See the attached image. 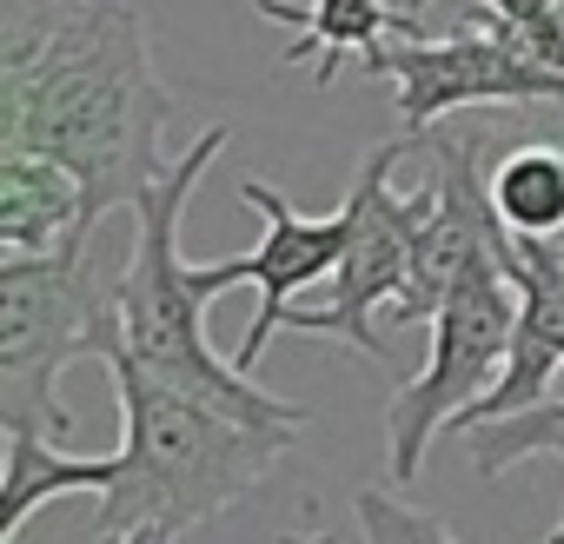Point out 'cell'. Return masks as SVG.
Here are the masks:
<instances>
[{
    "label": "cell",
    "mask_w": 564,
    "mask_h": 544,
    "mask_svg": "<svg viewBox=\"0 0 564 544\" xmlns=\"http://www.w3.org/2000/svg\"><path fill=\"white\" fill-rule=\"evenodd\" d=\"M166 120L173 94L127 0H0V146L61 160L87 226L166 179Z\"/></svg>",
    "instance_id": "6da1fadb"
},
{
    "label": "cell",
    "mask_w": 564,
    "mask_h": 544,
    "mask_svg": "<svg viewBox=\"0 0 564 544\" xmlns=\"http://www.w3.org/2000/svg\"><path fill=\"white\" fill-rule=\"evenodd\" d=\"M113 392H120L127 445H120L113 491H100L94 537H120V531L186 537L193 524L219 518L252 485H265V471L300 438V425H252L213 399H193L140 372L127 352L113 359Z\"/></svg>",
    "instance_id": "7a4b0ae2"
},
{
    "label": "cell",
    "mask_w": 564,
    "mask_h": 544,
    "mask_svg": "<svg viewBox=\"0 0 564 544\" xmlns=\"http://www.w3.org/2000/svg\"><path fill=\"white\" fill-rule=\"evenodd\" d=\"M226 140H232L226 120L206 127V133L166 166V179H153V186L127 206V213H133L127 280H120L127 359H133L140 372H153V379L193 392V399H213V405L252 418V425H300V432H306V425H313L306 405L265 392L252 372H239L232 359H219V352L206 346V326H199L206 300H199V286H193L186 252H180V219H186V199H193V186L206 179V166L226 153Z\"/></svg>",
    "instance_id": "3957f363"
},
{
    "label": "cell",
    "mask_w": 564,
    "mask_h": 544,
    "mask_svg": "<svg viewBox=\"0 0 564 544\" xmlns=\"http://www.w3.org/2000/svg\"><path fill=\"white\" fill-rule=\"evenodd\" d=\"M120 280L127 259H100V226L74 232L54 252L0 259V425L8 432H74L61 379L80 359L113 366L127 352Z\"/></svg>",
    "instance_id": "277c9868"
},
{
    "label": "cell",
    "mask_w": 564,
    "mask_h": 544,
    "mask_svg": "<svg viewBox=\"0 0 564 544\" xmlns=\"http://www.w3.org/2000/svg\"><path fill=\"white\" fill-rule=\"evenodd\" d=\"M419 140L399 133L392 146L366 153L359 173H352V193H346V259L333 272V293L326 306H293L286 326L293 333H313V339H339L352 352H366L372 366H392V339L379 333V313H399L405 286H412V252H419V232L438 206L432 179L419 193H392V166L412 153Z\"/></svg>",
    "instance_id": "5b68a950"
},
{
    "label": "cell",
    "mask_w": 564,
    "mask_h": 544,
    "mask_svg": "<svg viewBox=\"0 0 564 544\" xmlns=\"http://www.w3.org/2000/svg\"><path fill=\"white\" fill-rule=\"evenodd\" d=\"M511 339H518V286H511V265L491 259V265L465 272L452 300L432 313V359L386 405L392 485H412L425 471L438 425H465L478 412V399L505 379Z\"/></svg>",
    "instance_id": "8992f818"
},
{
    "label": "cell",
    "mask_w": 564,
    "mask_h": 544,
    "mask_svg": "<svg viewBox=\"0 0 564 544\" xmlns=\"http://www.w3.org/2000/svg\"><path fill=\"white\" fill-rule=\"evenodd\" d=\"M366 74L392 80L399 94V127L419 140L445 127L465 107H531V100H564V74L531 54V41L498 21L491 8H465V28L452 41H405L379 47Z\"/></svg>",
    "instance_id": "52a82bcc"
},
{
    "label": "cell",
    "mask_w": 564,
    "mask_h": 544,
    "mask_svg": "<svg viewBox=\"0 0 564 544\" xmlns=\"http://www.w3.org/2000/svg\"><path fill=\"white\" fill-rule=\"evenodd\" d=\"M239 199L265 219V239L252 252H239V259L193 265V286H199V300H226L232 286H259V313H252V326H246V339L232 352V366L252 372L265 339L286 333V313L300 306V293L339 272V259H346V206L339 213H300L286 193L265 186V179H246Z\"/></svg>",
    "instance_id": "ba28073f"
},
{
    "label": "cell",
    "mask_w": 564,
    "mask_h": 544,
    "mask_svg": "<svg viewBox=\"0 0 564 544\" xmlns=\"http://www.w3.org/2000/svg\"><path fill=\"white\" fill-rule=\"evenodd\" d=\"M74 232H94L80 179L34 146H0V246L8 252H54Z\"/></svg>",
    "instance_id": "9c48e42d"
},
{
    "label": "cell",
    "mask_w": 564,
    "mask_h": 544,
    "mask_svg": "<svg viewBox=\"0 0 564 544\" xmlns=\"http://www.w3.org/2000/svg\"><path fill=\"white\" fill-rule=\"evenodd\" d=\"M252 14L293 28V47H286L293 67H306L319 54V87L333 80V67L346 54L372 61L392 34L399 41H419V21L405 8H386V0H306V8H286V0H252Z\"/></svg>",
    "instance_id": "30bf717a"
},
{
    "label": "cell",
    "mask_w": 564,
    "mask_h": 544,
    "mask_svg": "<svg viewBox=\"0 0 564 544\" xmlns=\"http://www.w3.org/2000/svg\"><path fill=\"white\" fill-rule=\"evenodd\" d=\"M120 478V451H61V438L47 432H8V471H0V537H21L28 518L47 504V498H67V491H113Z\"/></svg>",
    "instance_id": "8fae6325"
},
{
    "label": "cell",
    "mask_w": 564,
    "mask_h": 544,
    "mask_svg": "<svg viewBox=\"0 0 564 544\" xmlns=\"http://www.w3.org/2000/svg\"><path fill=\"white\" fill-rule=\"evenodd\" d=\"M491 206L511 239H564V146H511L491 166Z\"/></svg>",
    "instance_id": "7c38bea8"
},
{
    "label": "cell",
    "mask_w": 564,
    "mask_h": 544,
    "mask_svg": "<svg viewBox=\"0 0 564 544\" xmlns=\"http://www.w3.org/2000/svg\"><path fill=\"white\" fill-rule=\"evenodd\" d=\"M531 451H557L564 458V385L511 418H485L465 425V458L478 465V478H505L511 465H524Z\"/></svg>",
    "instance_id": "4fadbf2b"
},
{
    "label": "cell",
    "mask_w": 564,
    "mask_h": 544,
    "mask_svg": "<svg viewBox=\"0 0 564 544\" xmlns=\"http://www.w3.org/2000/svg\"><path fill=\"white\" fill-rule=\"evenodd\" d=\"M352 511H359L366 544H458L445 531V518H432V511H419V504H405L399 491H379V485H366Z\"/></svg>",
    "instance_id": "5bb4252c"
},
{
    "label": "cell",
    "mask_w": 564,
    "mask_h": 544,
    "mask_svg": "<svg viewBox=\"0 0 564 544\" xmlns=\"http://www.w3.org/2000/svg\"><path fill=\"white\" fill-rule=\"evenodd\" d=\"M419 8H432V0H405L412 21H419ZM478 8H491L498 21H511L531 41V54L564 74V0H478Z\"/></svg>",
    "instance_id": "9a60e30c"
},
{
    "label": "cell",
    "mask_w": 564,
    "mask_h": 544,
    "mask_svg": "<svg viewBox=\"0 0 564 544\" xmlns=\"http://www.w3.org/2000/svg\"><path fill=\"white\" fill-rule=\"evenodd\" d=\"M94 544H173V537H160V531H120V537H94Z\"/></svg>",
    "instance_id": "2e32d148"
},
{
    "label": "cell",
    "mask_w": 564,
    "mask_h": 544,
    "mask_svg": "<svg viewBox=\"0 0 564 544\" xmlns=\"http://www.w3.org/2000/svg\"><path fill=\"white\" fill-rule=\"evenodd\" d=\"M279 544H339V537H326V531H293V537H279Z\"/></svg>",
    "instance_id": "e0dca14e"
},
{
    "label": "cell",
    "mask_w": 564,
    "mask_h": 544,
    "mask_svg": "<svg viewBox=\"0 0 564 544\" xmlns=\"http://www.w3.org/2000/svg\"><path fill=\"white\" fill-rule=\"evenodd\" d=\"M544 544H564V518H557V531H551V537H544Z\"/></svg>",
    "instance_id": "ac0fdd59"
}]
</instances>
